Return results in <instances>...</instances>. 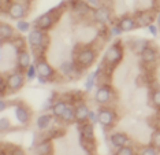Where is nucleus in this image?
Returning <instances> with one entry per match:
<instances>
[{"mask_svg":"<svg viewBox=\"0 0 160 155\" xmlns=\"http://www.w3.org/2000/svg\"><path fill=\"white\" fill-rule=\"evenodd\" d=\"M48 44H49V39L47 32L33 26L32 30L28 33V47L32 51V54H34V61L44 56Z\"/></svg>","mask_w":160,"mask_h":155,"instance_id":"nucleus-1","label":"nucleus"},{"mask_svg":"<svg viewBox=\"0 0 160 155\" xmlns=\"http://www.w3.org/2000/svg\"><path fill=\"white\" fill-rule=\"evenodd\" d=\"M123 58H125V47H123V43L121 40L114 41L104 52L103 62H101L104 65V72L114 70L123 61Z\"/></svg>","mask_w":160,"mask_h":155,"instance_id":"nucleus-2","label":"nucleus"},{"mask_svg":"<svg viewBox=\"0 0 160 155\" xmlns=\"http://www.w3.org/2000/svg\"><path fill=\"white\" fill-rule=\"evenodd\" d=\"M63 6H66V2H60V4L58 7L51 8L49 11L41 14L38 18H36L34 19V26L41 29V30H44V32H48L49 29H52L56 25L58 19H59V17H60V11L59 10Z\"/></svg>","mask_w":160,"mask_h":155,"instance_id":"nucleus-3","label":"nucleus"},{"mask_svg":"<svg viewBox=\"0 0 160 155\" xmlns=\"http://www.w3.org/2000/svg\"><path fill=\"white\" fill-rule=\"evenodd\" d=\"M97 59V51L92 45H85L79 48L74 55V62L82 72L92 67Z\"/></svg>","mask_w":160,"mask_h":155,"instance_id":"nucleus-4","label":"nucleus"},{"mask_svg":"<svg viewBox=\"0 0 160 155\" xmlns=\"http://www.w3.org/2000/svg\"><path fill=\"white\" fill-rule=\"evenodd\" d=\"M116 111L111 106H100L97 110V124L104 131H110L116 124Z\"/></svg>","mask_w":160,"mask_h":155,"instance_id":"nucleus-5","label":"nucleus"},{"mask_svg":"<svg viewBox=\"0 0 160 155\" xmlns=\"http://www.w3.org/2000/svg\"><path fill=\"white\" fill-rule=\"evenodd\" d=\"M4 13L7 14V17L10 19L14 21L25 19L29 13V4L26 3V0H12V2L8 3Z\"/></svg>","mask_w":160,"mask_h":155,"instance_id":"nucleus-6","label":"nucleus"},{"mask_svg":"<svg viewBox=\"0 0 160 155\" xmlns=\"http://www.w3.org/2000/svg\"><path fill=\"white\" fill-rule=\"evenodd\" d=\"M115 98V91L111 84L103 83L97 87L96 92H94V103L99 106H110L114 102Z\"/></svg>","mask_w":160,"mask_h":155,"instance_id":"nucleus-7","label":"nucleus"},{"mask_svg":"<svg viewBox=\"0 0 160 155\" xmlns=\"http://www.w3.org/2000/svg\"><path fill=\"white\" fill-rule=\"evenodd\" d=\"M6 81H7V88H8V94H15V92L21 91L23 88L26 76H25V72L15 69L14 72L8 73L6 76Z\"/></svg>","mask_w":160,"mask_h":155,"instance_id":"nucleus-8","label":"nucleus"},{"mask_svg":"<svg viewBox=\"0 0 160 155\" xmlns=\"http://www.w3.org/2000/svg\"><path fill=\"white\" fill-rule=\"evenodd\" d=\"M36 66H37V72H38V76L44 77V78H47L49 81V83H52V81H55L58 78V70L53 69L52 66H51V63L44 56L38 58L34 61Z\"/></svg>","mask_w":160,"mask_h":155,"instance_id":"nucleus-9","label":"nucleus"},{"mask_svg":"<svg viewBox=\"0 0 160 155\" xmlns=\"http://www.w3.org/2000/svg\"><path fill=\"white\" fill-rule=\"evenodd\" d=\"M92 19L97 25H110L112 22V10L111 7L100 4L99 7H94L92 11Z\"/></svg>","mask_w":160,"mask_h":155,"instance_id":"nucleus-10","label":"nucleus"},{"mask_svg":"<svg viewBox=\"0 0 160 155\" xmlns=\"http://www.w3.org/2000/svg\"><path fill=\"white\" fill-rule=\"evenodd\" d=\"M66 2L68 3L70 10L77 18H85L88 15H92L93 8L86 0H66Z\"/></svg>","mask_w":160,"mask_h":155,"instance_id":"nucleus-11","label":"nucleus"},{"mask_svg":"<svg viewBox=\"0 0 160 155\" xmlns=\"http://www.w3.org/2000/svg\"><path fill=\"white\" fill-rule=\"evenodd\" d=\"M58 73L66 78H79V76L82 74V70L75 65L74 61H63L58 67Z\"/></svg>","mask_w":160,"mask_h":155,"instance_id":"nucleus-12","label":"nucleus"},{"mask_svg":"<svg viewBox=\"0 0 160 155\" xmlns=\"http://www.w3.org/2000/svg\"><path fill=\"white\" fill-rule=\"evenodd\" d=\"M10 104L14 106V115H15L18 124H19L21 126H28L32 120V113H30V110H29V107L25 106L22 102L10 103Z\"/></svg>","mask_w":160,"mask_h":155,"instance_id":"nucleus-13","label":"nucleus"},{"mask_svg":"<svg viewBox=\"0 0 160 155\" xmlns=\"http://www.w3.org/2000/svg\"><path fill=\"white\" fill-rule=\"evenodd\" d=\"M140 61L145 67H149L152 65H156L159 61V51L155 45H148L142 52L140 54Z\"/></svg>","mask_w":160,"mask_h":155,"instance_id":"nucleus-14","label":"nucleus"},{"mask_svg":"<svg viewBox=\"0 0 160 155\" xmlns=\"http://www.w3.org/2000/svg\"><path fill=\"white\" fill-rule=\"evenodd\" d=\"M134 17H136L138 28H148L149 25L155 22L156 13L153 10H144V11H138Z\"/></svg>","mask_w":160,"mask_h":155,"instance_id":"nucleus-15","label":"nucleus"},{"mask_svg":"<svg viewBox=\"0 0 160 155\" xmlns=\"http://www.w3.org/2000/svg\"><path fill=\"white\" fill-rule=\"evenodd\" d=\"M108 140H110V144L115 151L126 144H132V139H130L125 132H114V133L110 135Z\"/></svg>","mask_w":160,"mask_h":155,"instance_id":"nucleus-16","label":"nucleus"},{"mask_svg":"<svg viewBox=\"0 0 160 155\" xmlns=\"http://www.w3.org/2000/svg\"><path fill=\"white\" fill-rule=\"evenodd\" d=\"M30 63H32V55L28 47L18 51L17 52V69L21 70V72H26V69L30 66Z\"/></svg>","mask_w":160,"mask_h":155,"instance_id":"nucleus-17","label":"nucleus"},{"mask_svg":"<svg viewBox=\"0 0 160 155\" xmlns=\"http://www.w3.org/2000/svg\"><path fill=\"white\" fill-rule=\"evenodd\" d=\"M55 120L56 118L52 115V113L44 111L41 115H38L37 118H36V126H37L38 131L45 132V131H48V129L52 126V124L55 122Z\"/></svg>","mask_w":160,"mask_h":155,"instance_id":"nucleus-18","label":"nucleus"},{"mask_svg":"<svg viewBox=\"0 0 160 155\" xmlns=\"http://www.w3.org/2000/svg\"><path fill=\"white\" fill-rule=\"evenodd\" d=\"M89 111H90V109L85 102L75 103V124L81 125V124L88 122Z\"/></svg>","mask_w":160,"mask_h":155,"instance_id":"nucleus-19","label":"nucleus"},{"mask_svg":"<svg viewBox=\"0 0 160 155\" xmlns=\"http://www.w3.org/2000/svg\"><path fill=\"white\" fill-rule=\"evenodd\" d=\"M116 24L119 25V28L123 30V33L132 32V30H134V29L138 28L136 17L134 15H122L118 21H116Z\"/></svg>","mask_w":160,"mask_h":155,"instance_id":"nucleus-20","label":"nucleus"},{"mask_svg":"<svg viewBox=\"0 0 160 155\" xmlns=\"http://www.w3.org/2000/svg\"><path fill=\"white\" fill-rule=\"evenodd\" d=\"M15 29L7 22H2L0 24V41L2 44H4L7 41H12L15 39Z\"/></svg>","mask_w":160,"mask_h":155,"instance_id":"nucleus-21","label":"nucleus"},{"mask_svg":"<svg viewBox=\"0 0 160 155\" xmlns=\"http://www.w3.org/2000/svg\"><path fill=\"white\" fill-rule=\"evenodd\" d=\"M79 140L94 142V126L92 122H85L79 125Z\"/></svg>","mask_w":160,"mask_h":155,"instance_id":"nucleus-22","label":"nucleus"},{"mask_svg":"<svg viewBox=\"0 0 160 155\" xmlns=\"http://www.w3.org/2000/svg\"><path fill=\"white\" fill-rule=\"evenodd\" d=\"M68 106V100L67 99H56L55 103L52 104V107H51L49 113H52V115L56 118V120H60V117L63 115V113L66 111Z\"/></svg>","mask_w":160,"mask_h":155,"instance_id":"nucleus-23","label":"nucleus"},{"mask_svg":"<svg viewBox=\"0 0 160 155\" xmlns=\"http://www.w3.org/2000/svg\"><path fill=\"white\" fill-rule=\"evenodd\" d=\"M148 45H151V43H149L147 39H134L130 41V50L136 55H138V56H140V54L142 52Z\"/></svg>","mask_w":160,"mask_h":155,"instance_id":"nucleus-24","label":"nucleus"},{"mask_svg":"<svg viewBox=\"0 0 160 155\" xmlns=\"http://www.w3.org/2000/svg\"><path fill=\"white\" fill-rule=\"evenodd\" d=\"M62 124L64 125H68V124H74L75 122V104H72V103H68L66 111L63 113V115L60 117Z\"/></svg>","mask_w":160,"mask_h":155,"instance_id":"nucleus-25","label":"nucleus"},{"mask_svg":"<svg viewBox=\"0 0 160 155\" xmlns=\"http://www.w3.org/2000/svg\"><path fill=\"white\" fill-rule=\"evenodd\" d=\"M33 150L36 154H51L53 151V147H52L51 140H41L40 143L36 144Z\"/></svg>","mask_w":160,"mask_h":155,"instance_id":"nucleus-26","label":"nucleus"},{"mask_svg":"<svg viewBox=\"0 0 160 155\" xmlns=\"http://www.w3.org/2000/svg\"><path fill=\"white\" fill-rule=\"evenodd\" d=\"M97 80H99V76H97L96 72L86 76V80H85V92L86 94L93 91V88L96 87V84H97Z\"/></svg>","mask_w":160,"mask_h":155,"instance_id":"nucleus-27","label":"nucleus"},{"mask_svg":"<svg viewBox=\"0 0 160 155\" xmlns=\"http://www.w3.org/2000/svg\"><path fill=\"white\" fill-rule=\"evenodd\" d=\"M17 30L21 33V35H23V33H29L32 30V25L30 22H28L26 19H19L17 21V25H15Z\"/></svg>","mask_w":160,"mask_h":155,"instance_id":"nucleus-28","label":"nucleus"},{"mask_svg":"<svg viewBox=\"0 0 160 155\" xmlns=\"http://www.w3.org/2000/svg\"><path fill=\"white\" fill-rule=\"evenodd\" d=\"M25 76H26L28 81L37 80L38 72H37V66H36V63H30V66H29V67L26 69V72H25Z\"/></svg>","mask_w":160,"mask_h":155,"instance_id":"nucleus-29","label":"nucleus"},{"mask_svg":"<svg viewBox=\"0 0 160 155\" xmlns=\"http://www.w3.org/2000/svg\"><path fill=\"white\" fill-rule=\"evenodd\" d=\"M159 152H160V151L156 148L153 144H151V143L140 148V154H142V155H158Z\"/></svg>","mask_w":160,"mask_h":155,"instance_id":"nucleus-30","label":"nucleus"},{"mask_svg":"<svg viewBox=\"0 0 160 155\" xmlns=\"http://www.w3.org/2000/svg\"><path fill=\"white\" fill-rule=\"evenodd\" d=\"M115 154H118V155H133V154H136V148H134V146L132 143V144H126V146L121 147V148H118L115 151Z\"/></svg>","mask_w":160,"mask_h":155,"instance_id":"nucleus-31","label":"nucleus"},{"mask_svg":"<svg viewBox=\"0 0 160 155\" xmlns=\"http://www.w3.org/2000/svg\"><path fill=\"white\" fill-rule=\"evenodd\" d=\"M151 102L155 109H160V88H155L151 94Z\"/></svg>","mask_w":160,"mask_h":155,"instance_id":"nucleus-32","label":"nucleus"},{"mask_svg":"<svg viewBox=\"0 0 160 155\" xmlns=\"http://www.w3.org/2000/svg\"><path fill=\"white\" fill-rule=\"evenodd\" d=\"M10 129H11V121L6 117H2L0 118V132H2V135L7 133Z\"/></svg>","mask_w":160,"mask_h":155,"instance_id":"nucleus-33","label":"nucleus"},{"mask_svg":"<svg viewBox=\"0 0 160 155\" xmlns=\"http://www.w3.org/2000/svg\"><path fill=\"white\" fill-rule=\"evenodd\" d=\"M151 144H153L160 151V129H155V132L151 136Z\"/></svg>","mask_w":160,"mask_h":155,"instance_id":"nucleus-34","label":"nucleus"},{"mask_svg":"<svg viewBox=\"0 0 160 155\" xmlns=\"http://www.w3.org/2000/svg\"><path fill=\"white\" fill-rule=\"evenodd\" d=\"M122 33H123V30L119 28V25L116 24V22L110 25V37H119Z\"/></svg>","mask_w":160,"mask_h":155,"instance_id":"nucleus-35","label":"nucleus"},{"mask_svg":"<svg viewBox=\"0 0 160 155\" xmlns=\"http://www.w3.org/2000/svg\"><path fill=\"white\" fill-rule=\"evenodd\" d=\"M159 28H160L159 25L156 24V22H153V24H151L147 29H148V32L151 33L152 37H158V36H159Z\"/></svg>","mask_w":160,"mask_h":155,"instance_id":"nucleus-36","label":"nucleus"},{"mask_svg":"<svg viewBox=\"0 0 160 155\" xmlns=\"http://www.w3.org/2000/svg\"><path fill=\"white\" fill-rule=\"evenodd\" d=\"M7 92H8V88H7L6 77H2V78H0V95H2V98L6 96Z\"/></svg>","mask_w":160,"mask_h":155,"instance_id":"nucleus-37","label":"nucleus"},{"mask_svg":"<svg viewBox=\"0 0 160 155\" xmlns=\"http://www.w3.org/2000/svg\"><path fill=\"white\" fill-rule=\"evenodd\" d=\"M88 121H89V122H92L93 125L97 124V111H94V110H90V111H89V117H88Z\"/></svg>","mask_w":160,"mask_h":155,"instance_id":"nucleus-38","label":"nucleus"},{"mask_svg":"<svg viewBox=\"0 0 160 155\" xmlns=\"http://www.w3.org/2000/svg\"><path fill=\"white\" fill-rule=\"evenodd\" d=\"M7 106H10V103H7L4 98L0 99V111H4V110L7 109Z\"/></svg>","mask_w":160,"mask_h":155,"instance_id":"nucleus-39","label":"nucleus"},{"mask_svg":"<svg viewBox=\"0 0 160 155\" xmlns=\"http://www.w3.org/2000/svg\"><path fill=\"white\" fill-rule=\"evenodd\" d=\"M86 2H88L89 4L93 7V8H94V7H99L101 4V0H86Z\"/></svg>","mask_w":160,"mask_h":155,"instance_id":"nucleus-40","label":"nucleus"},{"mask_svg":"<svg viewBox=\"0 0 160 155\" xmlns=\"http://www.w3.org/2000/svg\"><path fill=\"white\" fill-rule=\"evenodd\" d=\"M37 81L40 84H48L49 81L47 80V78H44V77H41V76H37Z\"/></svg>","mask_w":160,"mask_h":155,"instance_id":"nucleus-41","label":"nucleus"},{"mask_svg":"<svg viewBox=\"0 0 160 155\" xmlns=\"http://www.w3.org/2000/svg\"><path fill=\"white\" fill-rule=\"evenodd\" d=\"M155 22H156V24H158L159 26H160V10L158 11V13H156V18H155Z\"/></svg>","mask_w":160,"mask_h":155,"instance_id":"nucleus-42","label":"nucleus"},{"mask_svg":"<svg viewBox=\"0 0 160 155\" xmlns=\"http://www.w3.org/2000/svg\"><path fill=\"white\" fill-rule=\"evenodd\" d=\"M156 122H155V129H160V118L159 117H156Z\"/></svg>","mask_w":160,"mask_h":155,"instance_id":"nucleus-43","label":"nucleus"},{"mask_svg":"<svg viewBox=\"0 0 160 155\" xmlns=\"http://www.w3.org/2000/svg\"><path fill=\"white\" fill-rule=\"evenodd\" d=\"M155 2H156V3H158V2H160V0H155Z\"/></svg>","mask_w":160,"mask_h":155,"instance_id":"nucleus-44","label":"nucleus"},{"mask_svg":"<svg viewBox=\"0 0 160 155\" xmlns=\"http://www.w3.org/2000/svg\"><path fill=\"white\" fill-rule=\"evenodd\" d=\"M60 2H66V0H60Z\"/></svg>","mask_w":160,"mask_h":155,"instance_id":"nucleus-45","label":"nucleus"}]
</instances>
